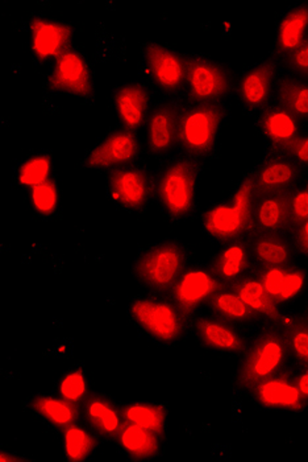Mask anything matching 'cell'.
I'll return each mask as SVG.
<instances>
[{
  "instance_id": "obj_29",
  "label": "cell",
  "mask_w": 308,
  "mask_h": 462,
  "mask_svg": "<svg viewBox=\"0 0 308 462\" xmlns=\"http://www.w3.org/2000/svg\"><path fill=\"white\" fill-rule=\"evenodd\" d=\"M85 416L91 427L105 438H115L122 427L118 410L102 396L95 395L86 399Z\"/></svg>"
},
{
  "instance_id": "obj_30",
  "label": "cell",
  "mask_w": 308,
  "mask_h": 462,
  "mask_svg": "<svg viewBox=\"0 0 308 462\" xmlns=\"http://www.w3.org/2000/svg\"><path fill=\"white\" fill-rule=\"evenodd\" d=\"M215 316L230 322H248L257 320L255 313L249 310L238 292L231 285H222L207 301Z\"/></svg>"
},
{
  "instance_id": "obj_41",
  "label": "cell",
  "mask_w": 308,
  "mask_h": 462,
  "mask_svg": "<svg viewBox=\"0 0 308 462\" xmlns=\"http://www.w3.org/2000/svg\"><path fill=\"white\" fill-rule=\"evenodd\" d=\"M290 239L296 254L308 256V219L290 231Z\"/></svg>"
},
{
  "instance_id": "obj_15",
  "label": "cell",
  "mask_w": 308,
  "mask_h": 462,
  "mask_svg": "<svg viewBox=\"0 0 308 462\" xmlns=\"http://www.w3.org/2000/svg\"><path fill=\"white\" fill-rule=\"evenodd\" d=\"M182 105L178 99H167L154 106L148 116V144L157 155L170 152L178 141L179 116Z\"/></svg>"
},
{
  "instance_id": "obj_27",
  "label": "cell",
  "mask_w": 308,
  "mask_h": 462,
  "mask_svg": "<svg viewBox=\"0 0 308 462\" xmlns=\"http://www.w3.org/2000/svg\"><path fill=\"white\" fill-rule=\"evenodd\" d=\"M118 438L122 450L136 460H149L159 452L161 436L136 424H122Z\"/></svg>"
},
{
  "instance_id": "obj_14",
  "label": "cell",
  "mask_w": 308,
  "mask_h": 462,
  "mask_svg": "<svg viewBox=\"0 0 308 462\" xmlns=\"http://www.w3.org/2000/svg\"><path fill=\"white\" fill-rule=\"evenodd\" d=\"M276 79V60L274 57L253 65L242 74L238 84V96L248 111L255 113L269 106Z\"/></svg>"
},
{
  "instance_id": "obj_21",
  "label": "cell",
  "mask_w": 308,
  "mask_h": 462,
  "mask_svg": "<svg viewBox=\"0 0 308 462\" xmlns=\"http://www.w3.org/2000/svg\"><path fill=\"white\" fill-rule=\"evenodd\" d=\"M231 287L239 293L257 319H262L269 324H278L281 321L284 315L279 302L270 295L256 270L231 284Z\"/></svg>"
},
{
  "instance_id": "obj_26",
  "label": "cell",
  "mask_w": 308,
  "mask_h": 462,
  "mask_svg": "<svg viewBox=\"0 0 308 462\" xmlns=\"http://www.w3.org/2000/svg\"><path fill=\"white\" fill-rule=\"evenodd\" d=\"M33 51L40 59H51L68 51L71 30L64 23L36 19L31 24Z\"/></svg>"
},
{
  "instance_id": "obj_8",
  "label": "cell",
  "mask_w": 308,
  "mask_h": 462,
  "mask_svg": "<svg viewBox=\"0 0 308 462\" xmlns=\"http://www.w3.org/2000/svg\"><path fill=\"white\" fill-rule=\"evenodd\" d=\"M302 167L291 156L267 151L249 178L256 196L289 193L298 185Z\"/></svg>"
},
{
  "instance_id": "obj_40",
  "label": "cell",
  "mask_w": 308,
  "mask_h": 462,
  "mask_svg": "<svg viewBox=\"0 0 308 462\" xmlns=\"http://www.w3.org/2000/svg\"><path fill=\"white\" fill-rule=\"evenodd\" d=\"M287 155L291 156L302 168L308 167V131L302 133L291 145Z\"/></svg>"
},
{
  "instance_id": "obj_34",
  "label": "cell",
  "mask_w": 308,
  "mask_h": 462,
  "mask_svg": "<svg viewBox=\"0 0 308 462\" xmlns=\"http://www.w3.org/2000/svg\"><path fill=\"white\" fill-rule=\"evenodd\" d=\"M65 453L68 461H84L96 448V440L85 428L68 427L64 435Z\"/></svg>"
},
{
  "instance_id": "obj_18",
  "label": "cell",
  "mask_w": 308,
  "mask_h": 462,
  "mask_svg": "<svg viewBox=\"0 0 308 462\" xmlns=\"http://www.w3.org/2000/svg\"><path fill=\"white\" fill-rule=\"evenodd\" d=\"M289 233V193L256 196L253 207V234Z\"/></svg>"
},
{
  "instance_id": "obj_13",
  "label": "cell",
  "mask_w": 308,
  "mask_h": 462,
  "mask_svg": "<svg viewBox=\"0 0 308 462\" xmlns=\"http://www.w3.org/2000/svg\"><path fill=\"white\" fill-rule=\"evenodd\" d=\"M48 85L53 90L65 91L76 96H93V77L87 61L81 53L74 50L65 51L57 57L53 70L50 71Z\"/></svg>"
},
{
  "instance_id": "obj_32",
  "label": "cell",
  "mask_w": 308,
  "mask_h": 462,
  "mask_svg": "<svg viewBox=\"0 0 308 462\" xmlns=\"http://www.w3.org/2000/svg\"><path fill=\"white\" fill-rule=\"evenodd\" d=\"M31 406L45 420L50 421L53 426L65 428V430L76 424L77 419H78V410H77L76 404L65 401L64 398L36 396Z\"/></svg>"
},
{
  "instance_id": "obj_42",
  "label": "cell",
  "mask_w": 308,
  "mask_h": 462,
  "mask_svg": "<svg viewBox=\"0 0 308 462\" xmlns=\"http://www.w3.org/2000/svg\"><path fill=\"white\" fill-rule=\"evenodd\" d=\"M294 381H295L299 393L308 401V365L302 366V369L294 375Z\"/></svg>"
},
{
  "instance_id": "obj_38",
  "label": "cell",
  "mask_w": 308,
  "mask_h": 462,
  "mask_svg": "<svg viewBox=\"0 0 308 462\" xmlns=\"http://www.w3.org/2000/svg\"><path fill=\"white\" fill-rule=\"evenodd\" d=\"M290 231L308 219V182L289 192ZM290 234V233H289Z\"/></svg>"
},
{
  "instance_id": "obj_3",
  "label": "cell",
  "mask_w": 308,
  "mask_h": 462,
  "mask_svg": "<svg viewBox=\"0 0 308 462\" xmlns=\"http://www.w3.org/2000/svg\"><path fill=\"white\" fill-rule=\"evenodd\" d=\"M289 356L281 327L267 325L245 349L236 374V387L242 392H252L257 384L284 372Z\"/></svg>"
},
{
  "instance_id": "obj_5",
  "label": "cell",
  "mask_w": 308,
  "mask_h": 462,
  "mask_svg": "<svg viewBox=\"0 0 308 462\" xmlns=\"http://www.w3.org/2000/svg\"><path fill=\"white\" fill-rule=\"evenodd\" d=\"M228 108L222 104H190L179 116L177 145L190 158H207L213 152Z\"/></svg>"
},
{
  "instance_id": "obj_36",
  "label": "cell",
  "mask_w": 308,
  "mask_h": 462,
  "mask_svg": "<svg viewBox=\"0 0 308 462\" xmlns=\"http://www.w3.org/2000/svg\"><path fill=\"white\" fill-rule=\"evenodd\" d=\"M59 392L61 398L70 403L77 404L85 402L87 396V382L82 370H73L62 376L59 384Z\"/></svg>"
},
{
  "instance_id": "obj_19",
  "label": "cell",
  "mask_w": 308,
  "mask_h": 462,
  "mask_svg": "<svg viewBox=\"0 0 308 462\" xmlns=\"http://www.w3.org/2000/svg\"><path fill=\"white\" fill-rule=\"evenodd\" d=\"M255 270L293 264L296 251L286 234H253L249 239Z\"/></svg>"
},
{
  "instance_id": "obj_24",
  "label": "cell",
  "mask_w": 308,
  "mask_h": 462,
  "mask_svg": "<svg viewBox=\"0 0 308 462\" xmlns=\"http://www.w3.org/2000/svg\"><path fill=\"white\" fill-rule=\"evenodd\" d=\"M113 102L122 125L128 130H135L147 119L150 102L149 90L139 82L124 84L113 93Z\"/></svg>"
},
{
  "instance_id": "obj_6",
  "label": "cell",
  "mask_w": 308,
  "mask_h": 462,
  "mask_svg": "<svg viewBox=\"0 0 308 462\" xmlns=\"http://www.w3.org/2000/svg\"><path fill=\"white\" fill-rule=\"evenodd\" d=\"M185 91L191 104H216L232 93L235 81L225 65L201 53L187 54Z\"/></svg>"
},
{
  "instance_id": "obj_43",
  "label": "cell",
  "mask_w": 308,
  "mask_h": 462,
  "mask_svg": "<svg viewBox=\"0 0 308 462\" xmlns=\"http://www.w3.org/2000/svg\"><path fill=\"white\" fill-rule=\"evenodd\" d=\"M304 315L308 316V301H307L306 312H304Z\"/></svg>"
},
{
  "instance_id": "obj_7",
  "label": "cell",
  "mask_w": 308,
  "mask_h": 462,
  "mask_svg": "<svg viewBox=\"0 0 308 462\" xmlns=\"http://www.w3.org/2000/svg\"><path fill=\"white\" fill-rule=\"evenodd\" d=\"M131 315L150 336L165 344H171L184 336L187 316L173 301L150 296L131 302Z\"/></svg>"
},
{
  "instance_id": "obj_11",
  "label": "cell",
  "mask_w": 308,
  "mask_h": 462,
  "mask_svg": "<svg viewBox=\"0 0 308 462\" xmlns=\"http://www.w3.org/2000/svg\"><path fill=\"white\" fill-rule=\"evenodd\" d=\"M144 64L154 84L162 90L177 93L184 89L186 60L182 54L167 45L149 42L144 48Z\"/></svg>"
},
{
  "instance_id": "obj_2",
  "label": "cell",
  "mask_w": 308,
  "mask_h": 462,
  "mask_svg": "<svg viewBox=\"0 0 308 462\" xmlns=\"http://www.w3.org/2000/svg\"><path fill=\"white\" fill-rule=\"evenodd\" d=\"M256 192L249 175L238 185L230 199L218 202L202 216L205 233L222 244L244 241L253 234Z\"/></svg>"
},
{
  "instance_id": "obj_1",
  "label": "cell",
  "mask_w": 308,
  "mask_h": 462,
  "mask_svg": "<svg viewBox=\"0 0 308 462\" xmlns=\"http://www.w3.org/2000/svg\"><path fill=\"white\" fill-rule=\"evenodd\" d=\"M202 171L199 159L185 155L167 162L153 179L154 197L173 221L186 218L195 210Z\"/></svg>"
},
{
  "instance_id": "obj_33",
  "label": "cell",
  "mask_w": 308,
  "mask_h": 462,
  "mask_svg": "<svg viewBox=\"0 0 308 462\" xmlns=\"http://www.w3.org/2000/svg\"><path fill=\"white\" fill-rule=\"evenodd\" d=\"M122 419L127 423L152 430L161 436L167 426V411L159 404L133 403L128 404L122 411Z\"/></svg>"
},
{
  "instance_id": "obj_31",
  "label": "cell",
  "mask_w": 308,
  "mask_h": 462,
  "mask_svg": "<svg viewBox=\"0 0 308 462\" xmlns=\"http://www.w3.org/2000/svg\"><path fill=\"white\" fill-rule=\"evenodd\" d=\"M286 338L290 356L301 366L308 365V316H282L278 322Z\"/></svg>"
},
{
  "instance_id": "obj_25",
  "label": "cell",
  "mask_w": 308,
  "mask_h": 462,
  "mask_svg": "<svg viewBox=\"0 0 308 462\" xmlns=\"http://www.w3.org/2000/svg\"><path fill=\"white\" fill-rule=\"evenodd\" d=\"M256 273L270 295L278 302L293 300L304 290L307 283L306 273L293 264L259 268Z\"/></svg>"
},
{
  "instance_id": "obj_17",
  "label": "cell",
  "mask_w": 308,
  "mask_h": 462,
  "mask_svg": "<svg viewBox=\"0 0 308 462\" xmlns=\"http://www.w3.org/2000/svg\"><path fill=\"white\" fill-rule=\"evenodd\" d=\"M250 393L265 409L301 411L306 406L307 401L299 393L294 375L285 370L257 384Z\"/></svg>"
},
{
  "instance_id": "obj_10",
  "label": "cell",
  "mask_w": 308,
  "mask_h": 462,
  "mask_svg": "<svg viewBox=\"0 0 308 462\" xmlns=\"http://www.w3.org/2000/svg\"><path fill=\"white\" fill-rule=\"evenodd\" d=\"M108 192L120 207L141 210L154 196L153 179L145 168H116L108 178Z\"/></svg>"
},
{
  "instance_id": "obj_35",
  "label": "cell",
  "mask_w": 308,
  "mask_h": 462,
  "mask_svg": "<svg viewBox=\"0 0 308 462\" xmlns=\"http://www.w3.org/2000/svg\"><path fill=\"white\" fill-rule=\"evenodd\" d=\"M51 162L48 156H34L23 164L19 171V180L27 187H37L48 181L50 175Z\"/></svg>"
},
{
  "instance_id": "obj_12",
  "label": "cell",
  "mask_w": 308,
  "mask_h": 462,
  "mask_svg": "<svg viewBox=\"0 0 308 462\" xmlns=\"http://www.w3.org/2000/svg\"><path fill=\"white\" fill-rule=\"evenodd\" d=\"M140 152L139 139L132 130L122 128L105 136L85 158L93 170H116L135 161Z\"/></svg>"
},
{
  "instance_id": "obj_4",
  "label": "cell",
  "mask_w": 308,
  "mask_h": 462,
  "mask_svg": "<svg viewBox=\"0 0 308 462\" xmlns=\"http://www.w3.org/2000/svg\"><path fill=\"white\" fill-rule=\"evenodd\" d=\"M188 259L190 251L182 242L167 239L141 251L133 273L140 283L159 295H167L186 270Z\"/></svg>"
},
{
  "instance_id": "obj_22",
  "label": "cell",
  "mask_w": 308,
  "mask_h": 462,
  "mask_svg": "<svg viewBox=\"0 0 308 462\" xmlns=\"http://www.w3.org/2000/svg\"><path fill=\"white\" fill-rule=\"evenodd\" d=\"M195 332L199 342L208 349L239 355L247 349V341L230 321L218 316L201 318L195 322Z\"/></svg>"
},
{
  "instance_id": "obj_37",
  "label": "cell",
  "mask_w": 308,
  "mask_h": 462,
  "mask_svg": "<svg viewBox=\"0 0 308 462\" xmlns=\"http://www.w3.org/2000/svg\"><path fill=\"white\" fill-rule=\"evenodd\" d=\"M31 199H32L33 208L37 212L41 214L53 213L57 209V205H59L57 185L51 180L37 185V187L32 188Z\"/></svg>"
},
{
  "instance_id": "obj_16",
  "label": "cell",
  "mask_w": 308,
  "mask_h": 462,
  "mask_svg": "<svg viewBox=\"0 0 308 462\" xmlns=\"http://www.w3.org/2000/svg\"><path fill=\"white\" fill-rule=\"evenodd\" d=\"M257 125L269 143V151L276 152H289L291 145L303 133L301 121L278 104L265 107Z\"/></svg>"
},
{
  "instance_id": "obj_28",
  "label": "cell",
  "mask_w": 308,
  "mask_h": 462,
  "mask_svg": "<svg viewBox=\"0 0 308 462\" xmlns=\"http://www.w3.org/2000/svg\"><path fill=\"white\" fill-rule=\"evenodd\" d=\"M276 104L286 108L301 122H308V82L298 77H281L276 82Z\"/></svg>"
},
{
  "instance_id": "obj_9",
  "label": "cell",
  "mask_w": 308,
  "mask_h": 462,
  "mask_svg": "<svg viewBox=\"0 0 308 462\" xmlns=\"http://www.w3.org/2000/svg\"><path fill=\"white\" fill-rule=\"evenodd\" d=\"M218 276L211 267L196 264L186 268L171 290V301L179 308L184 315L190 318L204 302L210 300L211 296L222 287Z\"/></svg>"
},
{
  "instance_id": "obj_23",
  "label": "cell",
  "mask_w": 308,
  "mask_h": 462,
  "mask_svg": "<svg viewBox=\"0 0 308 462\" xmlns=\"http://www.w3.org/2000/svg\"><path fill=\"white\" fill-rule=\"evenodd\" d=\"M208 266L224 285L233 284L255 271L248 239L225 244L224 249L213 256Z\"/></svg>"
},
{
  "instance_id": "obj_20",
  "label": "cell",
  "mask_w": 308,
  "mask_h": 462,
  "mask_svg": "<svg viewBox=\"0 0 308 462\" xmlns=\"http://www.w3.org/2000/svg\"><path fill=\"white\" fill-rule=\"evenodd\" d=\"M308 39V3L294 5L276 25L274 59L284 61Z\"/></svg>"
},
{
  "instance_id": "obj_39",
  "label": "cell",
  "mask_w": 308,
  "mask_h": 462,
  "mask_svg": "<svg viewBox=\"0 0 308 462\" xmlns=\"http://www.w3.org/2000/svg\"><path fill=\"white\" fill-rule=\"evenodd\" d=\"M285 67L291 76L298 77L308 82V39L298 50L294 51L284 60Z\"/></svg>"
}]
</instances>
